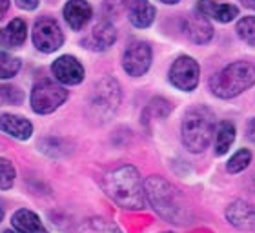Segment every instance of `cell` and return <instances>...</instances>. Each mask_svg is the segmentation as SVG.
<instances>
[{
    "label": "cell",
    "instance_id": "1",
    "mask_svg": "<svg viewBox=\"0 0 255 233\" xmlns=\"http://www.w3.org/2000/svg\"><path fill=\"white\" fill-rule=\"evenodd\" d=\"M144 193H146V201L164 221L173 224L190 223V206L184 195L171 182L160 177H149L144 182Z\"/></svg>",
    "mask_w": 255,
    "mask_h": 233
},
{
    "label": "cell",
    "instance_id": "2",
    "mask_svg": "<svg viewBox=\"0 0 255 233\" xmlns=\"http://www.w3.org/2000/svg\"><path fill=\"white\" fill-rule=\"evenodd\" d=\"M102 188L106 195L121 208L126 210H142L146 206V193L137 168L121 166L117 170L108 171L102 179Z\"/></svg>",
    "mask_w": 255,
    "mask_h": 233
},
{
    "label": "cell",
    "instance_id": "3",
    "mask_svg": "<svg viewBox=\"0 0 255 233\" xmlns=\"http://www.w3.org/2000/svg\"><path fill=\"white\" fill-rule=\"evenodd\" d=\"M255 84V66L250 62H234L210 79V90L219 99H234Z\"/></svg>",
    "mask_w": 255,
    "mask_h": 233
},
{
    "label": "cell",
    "instance_id": "4",
    "mask_svg": "<svg viewBox=\"0 0 255 233\" xmlns=\"http://www.w3.org/2000/svg\"><path fill=\"white\" fill-rule=\"evenodd\" d=\"M213 113L204 106L191 108L182 120V142L190 151L201 153L210 146L213 135Z\"/></svg>",
    "mask_w": 255,
    "mask_h": 233
},
{
    "label": "cell",
    "instance_id": "5",
    "mask_svg": "<svg viewBox=\"0 0 255 233\" xmlns=\"http://www.w3.org/2000/svg\"><path fill=\"white\" fill-rule=\"evenodd\" d=\"M119 102H121L119 82L112 77H106L97 84L95 91H93L90 102L91 115L99 120H108L119 108Z\"/></svg>",
    "mask_w": 255,
    "mask_h": 233
},
{
    "label": "cell",
    "instance_id": "6",
    "mask_svg": "<svg viewBox=\"0 0 255 233\" xmlns=\"http://www.w3.org/2000/svg\"><path fill=\"white\" fill-rule=\"evenodd\" d=\"M68 99V91L49 79L38 80L31 91V108L35 113L48 115L60 108Z\"/></svg>",
    "mask_w": 255,
    "mask_h": 233
},
{
    "label": "cell",
    "instance_id": "7",
    "mask_svg": "<svg viewBox=\"0 0 255 233\" xmlns=\"http://www.w3.org/2000/svg\"><path fill=\"white\" fill-rule=\"evenodd\" d=\"M31 38L35 48L38 51H42V53H53L64 42V35L60 26L53 18H48V16H44V18L35 22Z\"/></svg>",
    "mask_w": 255,
    "mask_h": 233
},
{
    "label": "cell",
    "instance_id": "8",
    "mask_svg": "<svg viewBox=\"0 0 255 233\" xmlns=\"http://www.w3.org/2000/svg\"><path fill=\"white\" fill-rule=\"evenodd\" d=\"M199 64L191 57H179L170 68V82L182 91H193L199 84Z\"/></svg>",
    "mask_w": 255,
    "mask_h": 233
},
{
    "label": "cell",
    "instance_id": "9",
    "mask_svg": "<svg viewBox=\"0 0 255 233\" xmlns=\"http://www.w3.org/2000/svg\"><path fill=\"white\" fill-rule=\"evenodd\" d=\"M151 48L146 42H133L128 46L123 57V66L128 75L140 77L151 66Z\"/></svg>",
    "mask_w": 255,
    "mask_h": 233
},
{
    "label": "cell",
    "instance_id": "10",
    "mask_svg": "<svg viewBox=\"0 0 255 233\" xmlns=\"http://www.w3.org/2000/svg\"><path fill=\"white\" fill-rule=\"evenodd\" d=\"M51 71H53L55 79L68 86L80 84L82 79H84V68H82V64L75 57H71V55H64V57L57 58L51 64Z\"/></svg>",
    "mask_w": 255,
    "mask_h": 233
},
{
    "label": "cell",
    "instance_id": "11",
    "mask_svg": "<svg viewBox=\"0 0 255 233\" xmlns=\"http://www.w3.org/2000/svg\"><path fill=\"white\" fill-rule=\"evenodd\" d=\"M228 223L237 230L252 232L255 230V206L246 201H235L226 208Z\"/></svg>",
    "mask_w": 255,
    "mask_h": 233
},
{
    "label": "cell",
    "instance_id": "12",
    "mask_svg": "<svg viewBox=\"0 0 255 233\" xmlns=\"http://www.w3.org/2000/svg\"><path fill=\"white\" fill-rule=\"evenodd\" d=\"M115 38H117V31H115L113 24L108 20H102L91 29L90 37L86 38L84 44L86 48L95 49V51H104L110 46H113Z\"/></svg>",
    "mask_w": 255,
    "mask_h": 233
},
{
    "label": "cell",
    "instance_id": "13",
    "mask_svg": "<svg viewBox=\"0 0 255 233\" xmlns=\"http://www.w3.org/2000/svg\"><path fill=\"white\" fill-rule=\"evenodd\" d=\"M197 13L206 18H215L219 22H232L239 15V7L234 4H219L215 0H199Z\"/></svg>",
    "mask_w": 255,
    "mask_h": 233
},
{
    "label": "cell",
    "instance_id": "14",
    "mask_svg": "<svg viewBox=\"0 0 255 233\" xmlns=\"http://www.w3.org/2000/svg\"><path fill=\"white\" fill-rule=\"evenodd\" d=\"M184 33L191 42L195 44H206L213 37V27L206 16L193 15L184 20Z\"/></svg>",
    "mask_w": 255,
    "mask_h": 233
},
{
    "label": "cell",
    "instance_id": "15",
    "mask_svg": "<svg viewBox=\"0 0 255 233\" xmlns=\"http://www.w3.org/2000/svg\"><path fill=\"white\" fill-rule=\"evenodd\" d=\"M64 18L73 29H82L91 18V5L86 0H69L64 5Z\"/></svg>",
    "mask_w": 255,
    "mask_h": 233
},
{
    "label": "cell",
    "instance_id": "16",
    "mask_svg": "<svg viewBox=\"0 0 255 233\" xmlns=\"http://www.w3.org/2000/svg\"><path fill=\"white\" fill-rule=\"evenodd\" d=\"M0 129L18 140H27L33 133L31 122L18 115H0Z\"/></svg>",
    "mask_w": 255,
    "mask_h": 233
},
{
    "label": "cell",
    "instance_id": "17",
    "mask_svg": "<svg viewBox=\"0 0 255 233\" xmlns=\"http://www.w3.org/2000/svg\"><path fill=\"white\" fill-rule=\"evenodd\" d=\"M27 27L22 18L11 20L5 27L0 29V46L2 48H18L26 42Z\"/></svg>",
    "mask_w": 255,
    "mask_h": 233
},
{
    "label": "cell",
    "instance_id": "18",
    "mask_svg": "<svg viewBox=\"0 0 255 233\" xmlns=\"http://www.w3.org/2000/svg\"><path fill=\"white\" fill-rule=\"evenodd\" d=\"M11 223H13V228L22 233H49L44 228V224L40 223L37 213L29 212V210H18L13 215Z\"/></svg>",
    "mask_w": 255,
    "mask_h": 233
},
{
    "label": "cell",
    "instance_id": "19",
    "mask_svg": "<svg viewBox=\"0 0 255 233\" xmlns=\"http://www.w3.org/2000/svg\"><path fill=\"white\" fill-rule=\"evenodd\" d=\"M129 20L137 27L151 26L155 20V7L148 0H133L129 4Z\"/></svg>",
    "mask_w": 255,
    "mask_h": 233
},
{
    "label": "cell",
    "instance_id": "20",
    "mask_svg": "<svg viewBox=\"0 0 255 233\" xmlns=\"http://www.w3.org/2000/svg\"><path fill=\"white\" fill-rule=\"evenodd\" d=\"M235 140V127L232 122L224 120L219 124L217 133H215V151L217 155H224L230 149V146Z\"/></svg>",
    "mask_w": 255,
    "mask_h": 233
},
{
    "label": "cell",
    "instance_id": "21",
    "mask_svg": "<svg viewBox=\"0 0 255 233\" xmlns=\"http://www.w3.org/2000/svg\"><path fill=\"white\" fill-rule=\"evenodd\" d=\"M77 233H123L113 223L106 221V219H88L80 224Z\"/></svg>",
    "mask_w": 255,
    "mask_h": 233
},
{
    "label": "cell",
    "instance_id": "22",
    "mask_svg": "<svg viewBox=\"0 0 255 233\" xmlns=\"http://www.w3.org/2000/svg\"><path fill=\"white\" fill-rule=\"evenodd\" d=\"M20 60L0 51V79H11L20 71Z\"/></svg>",
    "mask_w": 255,
    "mask_h": 233
},
{
    "label": "cell",
    "instance_id": "23",
    "mask_svg": "<svg viewBox=\"0 0 255 233\" xmlns=\"http://www.w3.org/2000/svg\"><path fill=\"white\" fill-rule=\"evenodd\" d=\"M252 162V153L250 149H239L237 153L228 160V166H226V170L230 173H239V171L246 170L248 164Z\"/></svg>",
    "mask_w": 255,
    "mask_h": 233
},
{
    "label": "cell",
    "instance_id": "24",
    "mask_svg": "<svg viewBox=\"0 0 255 233\" xmlns=\"http://www.w3.org/2000/svg\"><path fill=\"white\" fill-rule=\"evenodd\" d=\"M237 35H239L246 44L255 46V16H245L237 24Z\"/></svg>",
    "mask_w": 255,
    "mask_h": 233
},
{
    "label": "cell",
    "instance_id": "25",
    "mask_svg": "<svg viewBox=\"0 0 255 233\" xmlns=\"http://www.w3.org/2000/svg\"><path fill=\"white\" fill-rule=\"evenodd\" d=\"M15 168L7 159H0V190H7L15 182Z\"/></svg>",
    "mask_w": 255,
    "mask_h": 233
},
{
    "label": "cell",
    "instance_id": "26",
    "mask_svg": "<svg viewBox=\"0 0 255 233\" xmlns=\"http://www.w3.org/2000/svg\"><path fill=\"white\" fill-rule=\"evenodd\" d=\"M24 93L13 86H0V104H20Z\"/></svg>",
    "mask_w": 255,
    "mask_h": 233
},
{
    "label": "cell",
    "instance_id": "27",
    "mask_svg": "<svg viewBox=\"0 0 255 233\" xmlns=\"http://www.w3.org/2000/svg\"><path fill=\"white\" fill-rule=\"evenodd\" d=\"M170 112L171 104L168 101H164V99H153L149 102L148 110H146V113H151V116H155V118H164Z\"/></svg>",
    "mask_w": 255,
    "mask_h": 233
},
{
    "label": "cell",
    "instance_id": "28",
    "mask_svg": "<svg viewBox=\"0 0 255 233\" xmlns=\"http://www.w3.org/2000/svg\"><path fill=\"white\" fill-rule=\"evenodd\" d=\"M126 7V0H106L104 2V15L119 16Z\"/></svg>",
    "mask_w": 255,
    "mask_h": 233
},
{
    "label": "cell",
    "instance_id": "29",
    "mask_svg": "<svg viewBox=\"0 0 255 233\" xmlns=\"http://www.w3.org/2000/svg\"><path fill=\"white\" fill-rule=\"evenodd\" d=\"M15 2L22 9H35L38 5V0H15Z\"/></svg>",
    "mask_w": 255,
    "mask_h": 233
},
{
    "label": "cell",
    "instance_id": "30",
    "mask_svg": "<svg viewBox=\"0 0 255 233\" xmlns=\"http://www.w3.org/2000/svg\"><path fill=\"white\" fill-rule=\"evenodd\" d=\"M246 137L255 142V118H252V120L248 122V126H246Z\"/></svg>",
    "mask_w": 255,
    "mask_h": 233
},
{
    "label": "cell",
    "instance_id": "31",
    "mask_svg": "<svg viewBox=\"0 0 255 233\" xmlns=\"http://www.w3.org/2000/svg\"><path fill=\"white\" fill-rule=\"evenodd\" d=\"M7 7H9V0H0V18L5 15Z\"/></svg>",
    "mask_w": 255,
    "mask_h": 233
},
{
    "label": "cell",
    "instance_id": "32",
    "mask_svg": "<svg viewBox=\"0 0 255 233\" xmlns=\"http://www.w3.org/2000/svg\"><path fill=\"white\" fill-rule=\"evenodd\" d=\"M239 2H243V5H245V7L255 9V0H239Z\"/></svg>",
    "mask_w": 255,
    "mask_h": 233
},
{
    "label": "cell",
    "instance_id": "33",
    "mask_svg": "<svg viewBox=\"0 0 255 233\" xmlns=\"http://www.w3.org/2000/svg\"><path fill=\"white\" fill-rule=\"evenodd\" d=\"M160 2H164V4H177L179 0H160Z\"/></svg>",
    "mask_w": 255,
    "mask_h": 233
},
{
    "label": "cell",
    "instance_id": "34",
    "mask_svg": "<svg viewBox=\"0 0 255 233\" xmlns=\"http://www.w3.org/2000/svg\"><path fill=\"white\" fill-rule=\"evenodd\" d=\"M5 233H22V232H18V230H15V232H13V230H7Z\"/></svg>",
    "mask_w": 255,
    "mask_h": 233
},
{
    "label": "cell",
    "instance_id": "35",
    "mask_svg": "<svg viewBox=\"0 0 255 233\" xmlns=\"http://www.w3.org/2000/svg\"><path fill=\"white\" fill-rule=\"evenodd\" d=\"M2 217H4V212H2V208H0V221H2Z\"/></svg>",
    "mask_w": 255,
    "mask_h": 233
}]
</instances>
